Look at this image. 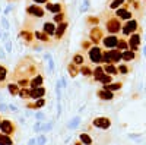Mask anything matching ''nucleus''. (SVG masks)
<instances>
[{"label":"nucleus","instance_id":"35","mask_svg":"<svg viewBox=\"0 0 146 145\" xmlns=\"http://www.w3.org/2000/svg\"><path fill=\"white\" fill-rule=\"evenodd\" d=\"M44 59L48 62V69H50V72H53V69H54V60L51 59V56L50 54H44Z\"/></svg>","mask_w":146,"mask_h":145},{"label":"nucleus","instance_id":"9","mask_svg":"<svg viewBox=\"0 0 146 145\" xmlns=\"http://www.w3.org/2000/svg\"><path fill=\"white\" fill-rule=\"evenodd\" d=\"M45 88L41 85V87H36V88H31V98L32 100H38V98H41V97H44L45 95Z\"/></svg>","mask_w":146,"mask_h":145},{"label":"nucleus","instance_id":"21","mask_svg":"<svg viewBox=\"0 0 146 145\" xmlns=\"http://www.w3.org/2000/svg\"><path fill=\"white\" fill-rule=\"evenodd\" d=\"M19 97L22 100H28V98H31V87L28 88V87H22L21 90H19Z\"/></svg>","mask_w":146,"mask_h":145},{"label":"nucleus","instance_id":"13","mask_svg":"<svg viewBox=\"0 0 146 145\" xmlns=\"http://www.w3.org/2000/svg\"><path fill=\"white\" fill-rule=\"evenodd\" d=\"M117 12H115V15H117V18H120V19H124V21H129V19H131V13L126 9V7H118V9H115Z\"/></svg>","mask_w":146,"mask_h":145},{"label":"nucleus","instance_id":"37","mask_svg":"<svg viewBox=\"0 0 146 145\" xmlns=\"http://www.w3.org/2000/svg\"><path fill=\"white\" fill-rule=\"evenodd\" d=\"M51 129H53V122H48L45 125H41V132H42V134H45V132L51 130Z\"/></svg>","mask_w":146,"mask_h":145},{"label":"nucleus","instance_id":"1","mask_svg":"<svg viewBox=\"0 0 146 145\" xmlns=\"http://www.w3.org/2000/svg\"><path fill=\"white\" fill-rule=\"evenodd\" d=\"M27 13L29 15V16H34V18H44V15H45V10L40 6V5H36V3H34V5H29V6H27Z\"/></svg>","mask_w":146,"mask_h":145},{"label":"nucleus","instance_id":"28","mask_svg":"<svg viewBox=\"0 0 146 145\" xmlns=\"http://www.w3.org/2000/svg\"><path fill=\"white\" fill-rule=\"evenodd\" d=\"M6 78H7V69L3 65H0V85L6 81Z\"/></svg>","mask_w":146,"mask_h":145},{"label":"nucleus","instance_id":"18","mask_svg":"<svg viewBox=\"0 0 146 145\" xmlns=\"http://www.w3.org/2000/svg\"><path fill=\"white\" fill-rule=\"evenodd\" d=\"M42 82H44V76L36 75V76H34V78H31V79H29V87H31V88L41 87V85H42Z\"/></svg>","mask_w":146,"mask_h":145},{"label":"nucleus","instance_id":"49","mask_svg":"<svg viewBox=\"0 0 146 145\" xmlns=\"http://www.w3.org/2000/svg\"><path fill=\"white\" fill-rule=\"evenodd\" d=\"M27 145H36V139H35V138H31V139L28 141Z\"/></svg>","mask_w":146,"mask_h":145},{"label":"nucleus","instance_id":"25","mask_svg":"<svg viewBox=\"0 0 146 145\" xmlns=\"http://www.w3.org/2000/svg\"><path fill=\"white\" fill-rule=\"evenodd\" d=\"M34 35H35V38H36V40H40L41 43L48 41V35H47L44 31H42V32H41V31H35V32H34Z\"/></svg>","mask_w":146,"mask_h":145},{"label":"nucleus","instance_id":"47","mask_svg":"<svg viewBox=\"0 0 146 145\" xmlns=\"http://www.w3.org/2000/svg\"><path fill=\"white\" fill-rule=\"evenodd\" d=\"M35 119L36 120H44L45 116H44V113H35Z\"/></svg>","mask_w":146,"mask_h":145},{"label":"nucleus","instance_id":"17","mask_svg":"<svg viewBox=\"0 0 146 145\" xmlns=\"http://www.w3.org/2000/svg\"><path fill=\"white\" fill-rule=\"evenodd\" d=\"M67 72H69L70 78H76V76L79 75L80 69H79V66H78L76 63H69V65H67Z\"/></svg>","mask_w":146,"mask_h":145},{"label":"nucleus","instance_id":"23","mask_svg":"<svg viewBox=\"0 0 146 145\" xmlns=\"http://www.w3.org/2000/svg\"><path fill=\"white\" fill-rule=\"evenodd\" d=\"M0 145H13V141H12L10 135H6V134L0 132Z\"/></svg>","mask_w":146,"mask_h":145},{"label":"nucleus","instance_id":"43","mask_svg":"<svg viewBox=\"0 0 146 145\" xmlns=\"http://www.w3.org/2000/svg\"><path fill=\"white\" fill-rule=\"evenodd\" d=\"M45 142H47V138H45L44 135H41V136L36 138V145H44Z\"/></svg>","mask_w":146,"mask_h":145},{"label":"nucleus","instance_id":"41","mask_svg":"<svg viewBox=\"0 0 146 145\" xmlns=\"http://www.w3.org/2000/svg\"><path fill=\"white\" fill-rule=\"evenodd\" d=\"M5 50H6V53H12V43L9 41V40H5Z\"/></svg>","mask_w":146,"mask_h":145},{"label":"nucleus","instance_id":"40","mask_svg":"<svg viewBox=\"0 0 146 145\" xmlns=\"http://www.w3.org/2000/svg\"><path fill=\"white\" fill-rule=\"evenodd\" d=\"M80 74H82V75H85V76H91V75L94 74V72H92L89 67H85V66H83V67L80 69Z\"/></svg>","mask_w":146,"mask_h":145},{"label":"nucleus","instance_id":"46","mask_svg":"<svg viewBox=\"0 0 146 145\" xmlns=\"http://www.w3.org/2000/svg\"><path fill=\"white\" fill-rule=\"evenodd\" d=\"M98 21H100V19L95 18V16H89V18H88V22H89V23H98Z\"/></svg>","mask_w":146,"mask_h":145},{"label":"nucleus","instance_id":"22","mask_svg":"<svg viewBox=\"0 0 146 145\" xmlns=\"http://www.w3.org/2000/svg\"><path fill=\"white\" fill-rule=\"evenodd\" d=\"M19 90H21V87L18 85V84H7V91H9V94L10 95H19Z\"/></svg>","mask_w":146,"mask_h":145},{"label":"nucleus","instance_id":"44","mask_svg":"<svg viewBox=\"0 0 146 145\" xmlns=\"http://www.w3.org/2000/svg\"><path fill=\"white\" fill-rule=\"evenodd\" d=\"M118 72H120V74H123V75H126V74H129V67L126 65H121L118 67Z\"/></svg>","mask_w":146,"mask_h":145},{"label":"nucleus","instance_id":"11","mask_svg":"<svg viewBox=\"0 0 146 145\" xmlns=\"http://www.w3.org/2000/svg\"><path fill=\"white\" fill-rule=\"evenodd\" d=\"M18 38H23L27 43H32L34 38H35V35H34V32L29 31V29H22V31L18 34Z\"/></svg>","mask_w":146,"mask_h":145},{"label":"nucleus","instance_id":"4","mask_svg":"<svg viewBox=\"0 0 146 145\" xmlns=\"http://www.w3.org/2000/svg\"><path fill=\"white\" fill-rule=\"evenodd\" d=\"M137 29V21L135 19H129L126 21V23L123 27H121V32H123L124 35H129V34H133Z\"/></svg>","mask_w":146,"mask_h":145},{"label":"nucleus","instance_id":"24","mask_svg":"<svg viewBox=\"0 0 146 145\" xmlns=\"http://www.w3.org/2000/svg\"><path fill=\"white\" fill-rule=\"evenodd\" d=\"M104 70L107 72L108 75H117V74H118V69H117L113 63H107V65L104 66Z\"/></svg>","mask_w":146,"mask_h":145},{"label":"nucleus","instance_id":"33","mask_svg":"<svg viewBox=\"0 0 146 145\" xmlns=\"http://www.w3.org/2000/svg\"><path fill=\"white\" fill-rule=\"evenodd\" d=\"M113 81V78H111V75H108V74H104L100 79H98V82H101V84H104V85H107V84H110Z\"/></svg>","mask_w":146,"mask_h":145},{"label":"nucleus","instance_id":"2","mask_svg":"<svg viewBox=\"0 0 146 145\" xmlns=\"http://www.w3.org/2000/svg\"><path fill=\"white\" fill-rule=\"evenodd\" d=\"M0 130H2V134H6V135H13L15 134V125L12 120H2L0 122Z\"/></svg>","mask_w":146,"mask_h":145},{"label":"nucleus","instance_id":"27","mask_svg":"<svg viewBox=\"0 0 146 145\" xmlns=\"http://www.w3.org/2000/svg\"><path fill=\"white\" fill-rule=\"evenodd\" d=\"M135 59V51L133 50H123V60L129 62V60H133Z\"/></svg>","mask_w":146,"mask_h":145},{"label":"nucleus","instance_id":"32","mask_svg":"<svg viewBox=\"0 0 146 145\" xmlns=\"http://www.w3.org/2000/svg\"><path fill=\"white\" fill-rule=\"evenodd\" d=\"M104 72H105V70H104L101 66H96V67H95V70H94V76H95V79L98 81V79L104 75Z\"/></svg>","mask_w":146,"mask_h":145},{"label":"nucleus","instance_id":"39","mask_svg":"<svg viewBox=\"0 0 146 145\" xmlns=\"http://www.w3.org/2000/svg\"><path fill=\"white\" fill-rule=\"evenodd\" d=\"M79 122H80V119H79V117H75V119H73L72 122L67 125V128H69V129H75V128L78 126V123H79Z\"/></svg>","mask_w":146,"mask_h":145},{"label":"nucleus","instance_id":"8","mask_svg":"<svg viewBox=\"0 0 146 145\" xmlns=\"http://www.w3.org/2000/svg\"><path fill=\"white\" fill-rule=\"evenodd\" d=\"M117 43H118V38L115 37V34H111L104 38V45L107 48H117Z\"/></svg>","mask_w":146,"mask_h":145},{"label":"nucleus","instance_id":"20","mask_svg":"<svg viewBox=\"0 0 146 145\" xmlns=\"http://www.w3.org/2000/svg\"><path fill=\"white\" fill-rule=\"evenodd\" d=\"M111 57H113V63H117L123 59V51L118 48H111Z\"/></svg>","mask_w":146,"mask_h":145},{"label":"nucleus","instance_id":"31","mask_svg":"<svg viewBox=\"0 0 146 145\" xmlns=\"http://www.w3.org/2000/svg\"><path fill=\"white\" fill-rule=\"evenodd\" d=\"M64 18H66L64 12H58V13H54L53 21H54V23H60V22H63V21H64Z\"/></svg>","mask_w":146,"mask_h":145},{"label":"nucleus","instance_id":"54","mask_svg":"<svg viewBox=\"0 0 146 145\" xmlns=\"http://www.w3.org/2000/svg\"><path fill=\"white\" fill-rule=\"evenodd\" d=\"M0 122H2V117H0Z\"/></svg>","mask_w":146,"mask_h":145},{"label":"nucleus","instance_id":"48","mask_svg":"<svg viewBox=\"0 0 146 145\" xmlns=\"http://www.w3.org/2000/svg\"><path fill=\"white\" fill-rule=\"evenodd\" d=\"M32 2L36 5H45V3H48V0H32Z\"/></svg>","mask_w":146,"mask_h":145},{"label":"nucleus","instance_id":"53","mask_svg":"<svg viewBox=\"0 0 146 145\" xmlns=\"http://www.w3.org/2000/svg\"><path fill=\"white\" fill-rule=\"evenodd\" d=\"M0 40H2V29H0Z\"/></svg>","mask_w":146,"mask_h":145},{"label":"nucleus","instance_id":"38","mask_svg":"<svg viewBox=\"0 0 146 145\" xmlns=\"http://www.w3.org/2000/svg\"><path fill=\"white\" fill-rule=\"evenodd\" d=\"M73 63H76L78 66L83 65V56L82 54H76L75 57H73Z\"/></svg>","mask_w":146,"mask_h":145},{"label":"nucleus","instance_id":"29","mask_svg":"<svg viewBox=\"0 0 146 145\" xmlns=\"http://www.w3.org/2000/svg\"><path fill=\"white\" fill-rule=\"evenodd\" d=\"M102 63H113V57H111V51H104L102 53Z\"/></svg>","mask_w":146,"mask_h":145},{"label":"nucleus","instance_id":"16","mask_svg":"<svg viewBox=\"0 0 146 145\" xmlns=\"http://www.w3.org/2000/svg\"><path fill=\"white\" fill-rule=\"evenodd\" d=\"M98 97L101 100H105V101H110V100H113L114 98V94H113V91H110V90H101V91H98Z\"/></svg>","mask_w":146,"mask_h":145},{"label":"nucleus","instance_id":"30","mask_svg":"<svg viewBox=\"0 0 146 145\" xmlns=\"http://www.w3.org/2000/svg\"><path fill=\"white\" fill-rule=\"evenodd\" d=\"M104 88L114 92V91H117V90H120V88H121V84H120V82H115V84H111V82H110V84H107V85H105Z\"/></svg>","mask_w":146,"mask_h":145},{"label":"nucleus","instance_id":"5","mask_svg":"<svg viewBox=\"0 0 146 145\" xmlns=\"http://www.w3.org/2000/svg\"><path fill=\"white\" fill-rule=\"evenodd\" d=\"M102 35H104V31H102L101 28H98V27H95V28H92V29L89 31V38H91V41H92L94 44L101 43V41H102Z\"/></svg>","mask_w":146,"mask_h":145},{"label":"nucleus","instance_id":"50","mask_svg":"<svg viewBox=\"0 0 146 145\" xmlns=\"http://www.w3.org/2000/svg\"><path fill=\"white\" fill-rule=\"evenodd\" d=\"M0 57H2V59L6 57V50H3V48H0Z\"/></svg>","mask_w":146,"mask_h":145},{"label":"nucleus","instance_id":"19","mask_svg":"<svg viewBox=\"0 0 146 145\" xmlns=\"http://www.w3.org/2000/svg\"><path fill=\"white\" fill-rule=\"evenodd\" d=\"M44 106H45V100H44V97H41V98L35 100V103H28L27 108H41Z\"/></svg>","mask_w":146,"mask_h":145},{"label":"nucleus","instance_id":"42","mask_svg":"<svg viewBox=\"0 0 146 145\" xmlns=\"http://www.w3.org/2000/svg\"><path fill=\"white\" fill-rule=\"evenodd\" d=\"M41 125H42V123H41V120L35 122V123H34V128H32L34 132H36V134H38V132H41Z\"/></svg>","mask_w":146,"mask_h":145},{"label":"nucleus","instance_id":"10","mask_svg":"<svg viewBox=\"0 0 146 145\" xmlns=\"http://www.w3.org/2000/svg\"><path fill=\"white\" fill-rule=\"evenodd\" d=\"M67 27H69V23L66 22V21H63V22H60V23H57V27H56V38H62L63 37V34L66 32V29H67Z\"/></svg>","mask_w":146,"mask_h":145},{"label":"nucleus","instance_id":"6","mask_svg":"<svg viewBox=\"0 0 146 145\" xmlns=\"http://www.w3.org/2000/svg\"><path fill=\"white\" fill-rule=\"evenodd\" d=\"M88 54H89V60H91L92 63H101V60H102V51H101L100 47H92Z\"/></svg>","mask_w":146,"mask_h":145},{"label":"nucleus","instance_id":"45","mask_svg":"<svg viewBox=\"0 0 146 145\" xmlns=\"http://www.w3.org/2000/svg\"><path fill=\"white\" fill-rule=\"evenodd\" d=\"M2 25H3V28H5V29H6V31H7V29H9V22H7V19H6V18H5V16H3V18H2Z\"/></svg>","mask_w":146,"mask_h":145},{"label":"nucleus","instance_id":"52","mask_svg":"<svg viewBox=\"0 0 146 145\" xmlns=\"http://www.w3.org/2000/svg\"><path fill=\"white\" fill-rule=\"evenodd\" d=\"M75 145H82V141H79V142H76Z\"/></svg>","mask_w":146,"mask_h":145},{"label":"nucleus","instance_id":"36","mask_svg":"<svg viewBox=\"0 0 146 145\" xmlns=\"http://www.w3.org/2000/svg\"><path fill=\"white\" fill-rule=\"evenodd\" d=\"M127 47H129V43H126V40H118V43H117L118 50H127Z\"/></svg>","mask_w":146,"mask_h":145},{"label":"nucleus","instance_id":"51","mask_svg":"<svg viewBox=\"0 0 146 145\" xmlns=\"http://www.w3.org/2000/svg\"><path fill=\"white\" fill-rule=\"evenodd\" d=\"M9 110H12V112H18V108H16L15 106H12V104H9Z\"/></svg>","mask_w":146,"mask_h":145},{"label":"nucleus","instance_id":"7","mask_svg":"<svg viewBox=\"0 0 146 145\" xmlns=\"http://www.w3.org/2000/svg\"><path fill=\"white\" fill-rule=\"evenodd\" d=\"M92 125L95 126V128H98V129H108L110 126H111V120L110 119H107V117H96L94 122H92Z\"/></svg>","mask_w":146,"mask_h":145},{"label":"nucleus","instance_id":"3","mask_svg":"<svg viewBox=\"0 0 146 145\" xmlns=\"http://www.w3.org/2000/svg\"><path fill=\"white\" fill-rule=\"evenodd\" d=\"M107 31L110 32V34H115V32H118L120 29H121V23H120V19H117V18H110L108 21H107Z\"/></svg>","mask_w":146,"mask_h":145},{"label":"nucleus","instance_id":"26","mask_svg":"<svg viewBox=\"0 0 146 145\" xmlns=\"http://www.w3.org/2000/svg\"><path fill=\"white\" fill-rule=\"evenodd\" d=\"M79 139L82 141L83 145H91V144H92V138H91L88 134H80V135H79Z\"/></svg>","mask_w":146,"mask_h":145},{"label":"nucleus","instance_id":"14","mask_svg":"<svg viewBox=\"0 0 146 145\" xmlns=\"http://www.w3.org/2000/svg\"><path fill=\"white\" fill-rule=\"evenodd\" d=\"M45 7H47L48 12H51V13L63 12V5L62 3H45Z\"/></svg>","mask_w":146,"mask_h":145},{"label":"nucleus","instance_id":"12","mask_svg":"<svg viewBox=\"0 0 146 145\" xmlns=\"http://www.w3.org/2000/svg\"><path fill=\"white\" fill-rule=\"evenodd\" d=\"M129 45L133 51H136L139 45H140V37H139V34H131V37L129 40Z\"/></svg>","mask_w":146,"mask_h":145},{"label":"nucleus","instance_id":"34","mask_svg":"<svg viewBox=\"0 0 146 145\" xmlns=\"http://www.w3.org/2000/svg\"><path fill=\"white\" fill-rule=\"evenodd\" d=\"M124 2H126V0H113V2L110 3V9H113V10L114 9H118Z\"/></svg>","mask_w":146,"mask_h":145},{"label":"nucleus","instance_id":"15","mask_svg":"<svg viewBox=\"0 0 146 145\" xmlns=\"http://www.w3.org/2000/svg\"><path fill=\"white\" fill-rule=\"evenodd\" d=\"M42 31H44L47 35H54V34H56V25H54V22H44Z\"/></svg>","mask_w":146,"mask_h":145}]
</instances>
